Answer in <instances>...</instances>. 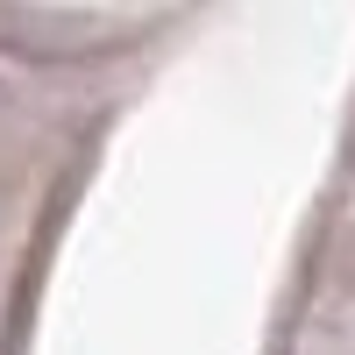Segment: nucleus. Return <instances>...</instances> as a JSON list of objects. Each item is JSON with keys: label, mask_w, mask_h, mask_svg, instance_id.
Listing matches in <instances>:
<instances>
[]
</instances>
